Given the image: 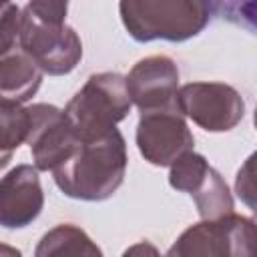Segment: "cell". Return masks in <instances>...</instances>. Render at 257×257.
<instances>
[{"label": "cell", "mask_w": 257, "mask_h": 257, "mask_svg": "<svg viewBox=\"0 0 257 257\" xmlns=\"http://www.w3.org/2000/svg\"><path fill=\"white\" fill-rule=\"evenodd\" d=\"M126 173V143L118 128L78 143L74 153L52 171L56 187L70 199L104 201L116 193Z\"/></svg>", "instance_id": "cell-1"}, {"label": "cell", "mask_w": 257, "mask_h": 257, "mask_svg": "<svg viewBox=\"0 0 257 257\" xmlns=\"http://www.w3.org/2000/svg\"><path fill=\"white\" fill-rule=\"evenodd\" d=\"M66 10V2L52 0H34L22 8L18 48L50 76L72 72L82 58L80 36L64 22Z\"/></svg>", "instance_id": "cell-2"}, {"label": "cell", "mask_w": 257, "mask_h": 257, "mask_svg": "<svg viewBox=\"0 0 257 257\" xmlns=\"http://www.w3.org/2000/svg\"><path fill=\"white\" fill-rule=\"evenodd\" d=\"M213 4L197 0H122L120 20L137 42H185L209 24Z\"/></svg>", "instance_id": "cell-3"}, {"label": "cell", "mask_w": 257, "mask_h": 257, "mask_svg": "<svg viewBox=\"0 0 257 257\" xmlns=\"http://www.w3.org/2000/svg\"><path fill=\"white\" fill-rule=\"evenodd\" d=\"M131 104L126 76L118 72H98L90 74L84 86L68 100L64 116L76 139L88 143L116 128V122L131 112Z\"/></svg>", "instance_id": "cell-4"}, {"label": "cell", "mask_w": 257, "mask_h": 257, "mask_svg": "<svg viewBox=\"0 0 257 257\" xmlns=\"http://www.w3.org/2000/svg\"><path fill=\"white\" fill-rule=\"evenodd\" d=\"M135 141L143 159L155 167H171L195 147L185 114L177 104L141 112Z\"/></svg>", "instance_id": "cell-5"}, {"label": "cell", "mask_w": 257, "mask_h": 257, "mask_svg": "<svg viewBox=\"0 0 257 257\" xmlns=\"http://www.w3.org/2000/svg\"><path fill=\"white\" fill-rule=\"evenodd\" d=\"M169 185L193 197L203 221H217L233 213V195L225 179L195 151L185 153L171 165Z\"/></svg>", "instance_id": "cell-6"}, {"label": "cell", "mask_w": 257, "mask_h": 257, "mask_svg": "<svg viewBox=\"0 0 257 257\" xmlns=\"http://www.w3.org/2000/svg\"><path fill=\"white\" fill-rule=\"evenodd\" d=\"M181 112L207 133H227L245 116V100L225 82H189L179 88Z\"/></svg>", "instance_id": "cell-7"}, {"label": "cell", "mask_w": 257, "mask_h": 257, "mask_svg": "<svg viewBox=\"0 0 257 257\" xmlns=\"http://www.w3.org/2000/svg\"><path fill=\"white\" fill-rule=\"evenodd\" d=\"M30 131L28 147L32 153L34 167L38 171H54L60 167L78 147V139L64 116V110L54 104L36 102L28 106Z\"/></svg>", "instance_id": "cell-8"}, {"label": "cell", "mask_w": 257, "mask_h": 257, "mask_svg": "<svg viewBox=\"0 0 257 257\" xmlns=\"http://www.w3.org/2000/svg\"><path fill=\"white\" fill-rule=\"evenodd\" d=\"M126 88L141 112L177 104L179 68L173 58L155 54L139 60L126 74Z\"/></svg>", "instance_id": "cell-9"}, {"label": "cell", "mask_w": 257, "mask_h": 257, "mask_svg": "<svg viewBox=\"0 0 257 257\" xmlns=\"http://www.w3.org/2000/svg\"><path fill=\"white\" fill-rule=\"evenodd\" d=\"M44 207V193L38 169L16 165L0 183V225L6 229H22L30 225Z\"/></svg>", "instance_id": "cell-10"}, {"label": "cell", "mask_w": 257, "mask_h": 257, "mask_svg": "<svg viewBox=\"0 0 257 257\" xmlns=\"http://www.w3.org/2000/svg\"><path fill=\"white\" fill-rule=\"evenodd\" d=\"M165 257H231L225 217L187 227L169 247Z\"/></svg>", "instance_id": "cell-11"}, {"label": "cell", "mask_w": 257, "mask_h": 257, "mask_svg": "<svg viewBox=\"0 0 257 257\" xmlns=\"http://www.w3.org/2000/svg\"><path fill=\"white\" fill-rule=\"evenodd\" d=\"M42 70L36 62L24 54L20 48H14L8 54L0 56V94L2 100H12L18 104L28 102L42 82Z\"/></svg>", "instance_id": "cell-12"}, {"label": "cell", "mask_w": 257, "mask_h": 257, "mask_svg": "<svg viewBox=\"0 0 257 257\" xmlns=\"http://www.w3.org/2000/svg\"><path fill=\"white\" fill-rule=\"evenodd\" d=\"M34 257H104L100 247L86 235L84 229L72 223H60L46 231L36 249Z\"/></svg>", "instance_id": "cell-13"}, {"label": "cell", "mask_w": 257, "mask_h": 257, "mask_svg": "<svg viewBox=\"0 0 257 257\" xmlns=\"http://www.w3.org/2000/svg\"><path fill=\"white\" fill-rule=\"evenodd\" d=\"M0 122H2V141H0L2 157H0V165L6 167L12 151H16L28 139V131H30L28 106H22V104L12 102V100H2L0 102Z\"/></svg>", "instance_id": "cell-14"}, {"label": "cell", "mask_w": 257, "mask_h": 257, "mask_svg": "<svg viewBox=\"0 0 257 257\" xmlns=\"http://www.w3.org/2000/svg\"><path fill=\"white\" fill-rule=\"evenodd\" d=\"M231 257H257V221L243 215H225Z\"/></svg>", "instance_id": "cell-15"}, {"label": "cell", "mask_w": 257, "mask_h": 257, "mask_svg": "<svg viewBox=\"0 0 257 257\" xmlns=\"http://www.w3.org/2000/svg\"><path fill=\"white\" fill-rule=\"evenodd\" d=\"M235 193L257 215V151H253L235 175Z\"/></svg>", "instance_id": "cell-16"}, {"label": "cell", "mask_w": 257, "mask_h": 257, "mask_svg": "<svg viewBox=\"0 0 257 257\" xmlns=\"http://www.w3.org/2000/svg\"><path fill=\"white\" fill-rule=\"evenodd\" d=\"M20 22H22V8L10 2L4 4L0 14V56L16 48V42L20 38Z\"/></svg>", "instance_id": "cell-17"}, {"label": "cell", "mask_w": 257, "mask_h": 257, "mask_svg": "<svg viewBox=\"0 0 257 257\" xmlns=\"http://www.w3.org/2000/svg\"><path fill=\"white\" fill-rule=\"evenodd\" d=\"M225 10L231 16H239V20L257 32V0L253 2H241V4H227Z\"/></svg>", "instance_id": "cell-18"}, {"label": "cell", "mask_w": 257, "mask_h": 257, "mask_svg": "<svg viewBox=\"0 0 257 257\" xmlns=\"http://www.w3.org/2000/svg\"><path fill=\"white\" fill-rule=\"evenodd\" d=\"M122 257H163V255L151 241H139V243H133L131 247H126L122 251Z\"/></svg>", "instance_id": "cell-19"}, {"label": "cell", "mask_w": 257, "mask_h": 257, "mask_svg": "<svg viewBox=\"0 0 257 257\" xmlns=\"http://www.w3.org/2000/svg\"><path fill=\"white\" fill-rule=\"evenodd\" d=\"M0 251H2V257H22V253H20L18 249H14V247H10V245H6V243H2Z\"/></svg>", "instance_id": "cell-20"}, {"label": "cell", "mask_w": 257, "mask_h": 257, "mask_svg": "<svg viewBox=\"0 0 257 257\" xmlns=\"http://www.w3.org/2000/svg\"><path fill=\"white\" fill-rule=\"evenodd\" d=\"M253 124H255V128H257V106H255V112H253Z\"/></svg>", "instance_id": "cell-21"}]
</instances>
